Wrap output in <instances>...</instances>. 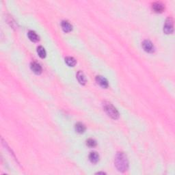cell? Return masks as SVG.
Listing matches in <instances>:
<instances>
[{"label": "cell", "mask_w": 175, "mask_h": 175, "mask_svg": "<svg viewBox=\"0 0 175 175\" xmlns=\"http://www.w3.org/2000/svg\"><path fill=\"white\" fill-rule=\"evenodd\" d=\"M174 31V21L172 17H168L166 19L164 25V31L166 34H172Z\"/></svg>", "instance_id": "cell-3"}, {"label": "cell", "mask_w": 175, "mask_h": 175, "mask_svg": "<svg viewBox=\"0 0 175 175\" xmlns=\"http://www.w3.org/2000/svg\"><path fill=\"white\" fill-rule=\"evenodd\" d=\"M115 166L116 168L120 172H124L127 170L129 167V162L127 157L125 155V153L122 152H119L116 154L115 157Z\"/></svg>", "instance_id": "cell-1"}, {"label": "cell", "mask_w": 175, "mask_h": 175, "mask_svg": "<svg viewBox=\"0 0 175 175\" xmlns=\"http://www.w3.org/2000/svg\"><path fill=\"white\" fill-rule=\"evenodd\" d=\"M96 81H97V83L99 85H101V87L103 88H107L108 87V81L106 78L103 77V76L101 75H98L96 77Z\"/></svg>", "instance_id": "cell-5"}, {"label": "cell", "mask_w": 175, "mask_h": 175, "mask_svg": "<svg viewBox=\"0 0 175 175\" xmlns=\"http://www.w3.org/2000/svg\"><path fill=\"white\" fill-rule=\"evenodd\" d=\"M86 144L87 146H88L89 147H94L96 146V145H97V142H96L93 139H88L86 141Z\"/></svg>", "instance_id": "cell-15"}, {"label": "cell", "mask_w": 175, "mask_h": 175, "mask_svg": "<svg viewBox=\"0 0 175 175\" xmlns=\"http://www.w3.org/2000/svg\"><path fill=\"white\" fill-rule=\"evenodd\" d=\"M27 35H28V38H29V40L31 41L37 42L39 41V36L34 31H29Z\"/></svg>", "instance_id": "cell-11"}, {"label": "cell", "mask_w": 175, "mask_h": 175, "mask_svg": "<svg viewBox=\"0 0 175 175\" xmlns=\"http://www.w3.org/2000/svg\"><path fill=\"white\" fill-rule=\"evenodd\" d=\"M77 78L79 82L82 85H84L86 83V78H85L84 74L81 71H78L77 73Z\"/></svg>", "instance_id": "cell-9"}, {"label": "cell", "mask_w": 175, "mask_h": 175, "mask_svg": "<svg viewBox=\"0 0 175 175\" xmlns=\"http://www.w3.org/2000/svg\"><path fill=\"white\" fill-rule=\"evenodd\" d=\"M75 131L79 134H83L85 130V127L83 124L81 123V122H78L75 125Z\"/></svg>", "instance_id": "cell-12"}, {"label": "cell", "mask_w": 175, "mask_h": 175, "mask_svg": "<svg viewBox=\"0 0 175 175\" xmlns=\"http://www.w3.org/2000/svg\"><path fill=\"white\" fill-rule=\"evenodd\" d=\"M61 25H62V28L64 32H70V31H72L73 26L67 21H62Z\"/></svg>", "instance_id": "cell-8"}, {"label": "cell", "mask_w": 175, "mask_h": 175, "mask_svg": "<svg viewBox=\"0 0 175 175\" xmlns=\"http://www.w3.org/2000/svg\"><path fill=\"white\" fill-rule=\"evenodd\" d=\"M37 53L41 58H44L46 56V51H45V49L42 46H39L37 48Z\"/></svg>", "instance_id": "cell-14"}, {"label": "cell", "mask_w": 175, "mask_h": 175, "mask_svg": "<svg viewBox=\"0 0 175 175\" xmlns=\"http://www.w3.org/2000/svg\"><path fill=\"white\" fill-rule=\"evenodd\" d=\"M65 62L69 66H74L76 64V60L73 57H66L65 58Z\"/></svg>", "instance_id": "cell-13"}, {"label": "cell", "mask_w": 175, "mask_h": 175, "mask_svg": "<svg viewBox=\"0 0 175 175\" xmlns=\"http://www.w3.org/2000/svg\"><path fill=\"white\" fill-rule=\"evenodd\" d=\"M152 8L155 13H162L165 10V6L161 2H155L152 6Z\"/></svg>", "instance_id": "cell-7"}, {"label": "cell", "mask_w": 175, "mask_h": 175, "mask_svg": "<svg viewBox=\"0 0 175 175\" xmlns=\"http://www.w3.org/2000/svg\"><path fill=\"white\" fill-rule=\"evenodd\" d=\"M103 109L109 116L113 119H117L119 117V113L112 104L109 102H104L103 104Z\"/></svg>", "instance_id": "cell-2"}, {"label": "cell", "mask_w": 175, "mask_h": 175, "mask_svg": "<svg viewBox=\"0 0 175 175\" xmlns=\"http://www.w3.org/2000/svg\"><path fill=\"white\" fill-rule=\"evenodd\" d=\"M30 68L31 71H33L36 74H40L42 72V67L40 65V64H38L36 62H32L30 64Z\"/></svg>", "instance_id": "cell-6"}, {"label": "cell", "mask_w": 175, "mask_h": 175, "mask_svg": "<svg viewBox=\"0 0 175 175\" xmlns=\"http://www.w3.org/2000/svg\"><path fill=\"white\" fill-rule=\"evenodd\" d=\"M89 159H90V161L92 164H97L99 160V156L96 152H92L89 155Z\"/></svg>", "instance_id": "cell-10"}, {"label": "cell", "mask_w": 175, "mask_h": 175, "mask_svg": "<svg viewBox=\"0 0 175 175\" xmlns=\"http://www.w3.org/2000/svg\"><path fill=\"white\" fill-rule=\"evenodd\" d=\"M142 45V47L144 51H146L148 53H153L155 51V47H154L153 44L148 40H145V41H143Z\"/></svg>", "instance_id": "cell-4"}]
</instances>
